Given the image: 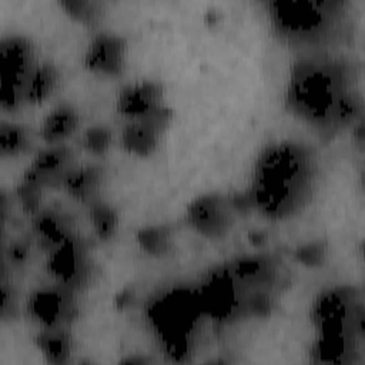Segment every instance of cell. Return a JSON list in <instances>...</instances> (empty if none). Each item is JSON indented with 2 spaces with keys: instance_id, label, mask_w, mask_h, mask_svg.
Returning a JSON list of instances; mask_svg holds the SVG:
<instances>
[{
  "instance_id": "cell-11",
  "label": "cell",
  "mask_w": 365,
  "mask_h": 365,
  "mask_svg": "<svg viewBox=\"0 0 365 365\" xmlns=\"http://www.w3.org/2000/svg\"><path fill=\"white\" fill-rule=\"evenodd\" d=\"M48 267L64 285H80L91 274V261L81 242L74 238L66 240L56 247Z\"/></svg>"
},
{
  "instance_id": "cell-24",
  "label": "cell",
  "mask_w": 365,
  "mask_h": 365,
  "mask_svg": "<svg viewBox=\"0 0 365 365\" xmlns=\"http://www.w3.org/2000/svg\"><path fill=\"white\" fill-rule=\"evenodd\" d=\"M325 255H327V244L322 241L305 244L301 248H298L295 252V257L307 265L321 264L324 261Z\"/></svg>"
},
{
  "instance_id": "cell-1",
  "label": "cell",
  "mask_w": 365,
  "mask_h": 365,
  "mask_svg": "<svg viewBox=\"0 0 365 365\" xmlns=\"http://www.w3.org/2000/svg\"><path fill=\"white\" fill-rule=\"evenodd\" d=\"M285 103L298 118L322 131L352 123L361 108L348 67L329 56H305L292 64Z\"/></svg>"
},
{
  "instance_id": "cell-8",
  "label": "cell",
  "mask_w": 365,
  "mask_h": 365,
  "mask_svg": "<svg viewBox=\"0 0 365 365\" xmlns=\"http://www.w3.org/2000/svg\"><path fill=\"white\" fill-rule=\"evenodd\" d=\"M173 123V111L161 110L140 120H128L121 131L123 148L137 157H150Z\"/></svg>"
},
{
  "instance_id": "cell-25",
  "label": "cell",
  "mask_w": 365,
  "mask_h": 365,
  "mask_svg": "<svg viewBox=\"0 0 365 365\" xmlns=\"http://www.w3.org/2000/svg\"><path fill=\"white\" fill-rule=\"evenodd\" d=\"M10 251H11V252H10L11 259H13L14 262L20 264V262H24V261H26L27 254H29V247H27L26 244H23V242H17V244H14V245L11 247Z\"/></svg>"
},
{
  "instance_id": "cell-12",
  "label": "cell",
  "mask_w": 365,
  "mask_h": 365,
  "mask_svg": "<svg viewBox=\"0 0 365 365\" xmlns=\"http://www.w3.org/2000/svg\"><path fill=\"white\" fill-rule=\"evenodd\" d=\"M31 315L44 327L68 325L76 315V304L71 295L63 289L48 288L36 292L29 302Z\"/></svg>"
},
{
  "instance_id": "cell-3",
  "label": "cell",
  "mask_w": 365,
  "mask_h": 365,
  "mask_svg": "<svg viewBox=\"0 0 365 365\" xmlns=\"http://www.w3.org/2000/svg\"><path fill=\"white\" fill-rule=\"evenodd\" d=\"M43 61L36 41L24 34L3 36L0 41V101L14 111L29 104L31 80Z\"/></svg>"
},
{
  "instance_id": "cell-17",
  "label": "cell",
  "mask_w": 365,
  "mask_h": 365,
  "mask_svg": "<svg viewBox=\"0 0 365 365\" xmlns=\"http://www.w3.org/2000/svg\"><path fill=\"white\" fill-rule=\"evenodd\" d=\"M61 74L54 61L43 58L29 90V104H41L58 88Z\"/></svg>"
},
{
  "instance_id": "cell-19",
  "label": "cell",
  "mask_w": 365,
  "mask_h": 365,
  "mask_svg": "<svg viewBox=\"0 0 365 365\" xmlns=\"http://www.w3.org/2000/svg\"><path fill=\"white\" fill-rule=\"evenodd\" d=\"M135 240L147 254L161 257L165 255L171 248L173 231L164 224L147 225L135 232Z\"/></svg>"
},
{
  "instance_id": "cell-7",
  "label": "cell",
  "mask_w": 365,
  "mask_h": 365,
  "mask_svg": "<svg viewBox=\"0 0 365 365\" xmlns=\"http://www.w3.org/2000/svg\"><path fill=\"white\" fill-rule=\"evenodd\" d=\"M197 302L192 295L185 292L168 294L154 307V321L161 332L168 338V344L175 348L182 345V338L192 327L197 312Z\"/></svg>"
},
{
  "instance_id": "cell-21",
  "label": "cell",
  "mask_w": 365,
  "mask_h": 365,
  "mask_svg": "<svg viewBox=\"0 0 365 365\" xmlns=\"http://www.w3.org/2000/svg\"><path fill=\"white\" fill-rule=\"evenodd\" d=\"M60 4L71 19L86 26H94L104 13V3L96 0H64Z\"/></svg>"
},
{
  "instance_id": "cell-5",
  "label": "cell",
  "mask_w": 365,
  "mask_h": 365,
  "mask_svg": "<svg viewBox=\"0 0 365 365\" xmlns=\"http://www.w3.org/2000/svg\"><path fill=\"white\" fill-rule=\"evenodd\" d=\"M235 205L220 192H207L191 201L185 217L197 232L208 238H220L234 224Z\"/></svg>"
},
{
  "instance_id": "cell-13",
  "label": "cell",
  "mask_w": 365,
  "mask_h": 365,
  "mask_svg": "<svg viewBox=\"0 0 365 365\" xmlns=\"http://www.w3.org/2000/svg\"><path fill=\"white\" fill-rule=\"evenodd\" d=\"M106 184V170L103 165L88 163L76 165L67 175L63 188L70 197L90 205L101 198Z\"/></svg>"
},
{
  "instance_id": "cell-6",
  "label": "cell",
  "mask_w": 365,
  "mask_h": 365,
  "mask_svg": "<svg viewBox=\"0 0 365 365\" xmlns=\"http://www.w3.org/2000/svg\"><path fill=\"white\" fill-rule=\"evenodd\" d=\"M127 53L125 37L114 31H100L87 44L84 66L91 73L104 77H118L125 70Z\"/></svg>"
},
{
  "instance_id": "cell-23",
  "label": "cell",
  "mask_w": 365,
  "mask_h": 365,
  "mask_svg": "<svg viewBox=\"0 0 365 365\" xmlns=\"http://www.w3.org/2000/svg\"><path fill=\"white\" fill-rule=\"evenodd\" d=\"M43 190L44 188L38 182L23 175V178L17 187V197L26 211L33 212V214L37 212L40 201H41Z\"/></svg>"
},
{
  "instance_id": "cell-9",
  "label": "cell",
  "mask_w": 365,
  "mask_h": 365,
  "mask_svg": "<svg viewBox=\"0 0 365 365\" xmlns=\"http://www.w3.org/2000/svg\"><path fill=\"white\" fill-rule=\"evenodd\" d=\"M167 106L165 87L153 78L135 80L125 84L115 100L117 111L128 120L145 118Z\"/></svg>"
},
{
  "instance_id": "cell-18",
  "label": "cell",
  "mask_w": 365,
  "mask_h": 365,
  "mask_svg": "<svg viewBox=\"0 0 365 365\" xmlns=\"http://www.w3.org/2000/svg\"><path fill=\"white\" fill-rule=\"evenodd\" d=\"M88 214L93 230L100 240H110L117 234L120 215L113 204L100 198L88 205Z\"/></svg>"
},
{
  "instance_id": "cell-10",
  "label": "cell",
  "mask_w": 365,
  "mask_h": 365,
  "mask_svg": "<svg viewBox=\"0 0 365 365\" xmlns=\"http://www.w3.org/2000/svg\"><path fill=\"white\" fill-rule=\"evenodd\" d=\"M76 165L74 151L67 144H48V147L37 151L23 175L34 180L43 188L63 187L67 175Z\"/></svg>"
},
{
  "instance_id": "cell-2",
  "label": "cell",
  "mask_w": 365,
  "mask_h": 365,
  "mask_svg": "<svg viewBox=\"0 0 365 365\" xmlns=\"http://www.w3.org/2000/svg\"><path fill=\"white\" fill-rule=\"evenodd\" d=\"M317 175L318 161L309 147L289 140L272 143L257 158L250 204L271 218L294 215L309 202Z\"/></svg>"
},
{
  "instance_id": "cell-22",
  "label": "cell",
  "mask_w": 365,
  "mask_h": 365,
  "mask_svg": "<svg viewBox=\"0 0 365 365\" xmlns=\"http://www.w3.org/2000/svg\"><path fill=\"white\" fill-rule=\"evenodd\" d=\"M114 140L113 130L106 124H94L84 130L81 135V145L94 155L106 154Z\"/></svg>"
},
{
  "instance_id": "cell-20",
  "label": "cell",
  "mask_w": 365,
  "mask_h": 365,
  "mask_svg": "<svg viewBox=\"0 0 365 365\" xmlns=\"http://www.w3.org/2000/svg\"><path fill=\"white\" fill-rule=\"evenodd\" d=\"M34 227L41 240L48 241L54 247H58L70 238L68 227L63 221V215L57 211H44L37 214Z\"/></svg>"
},
{
  "instance_id": "cell-4",
  "label": "cell",
  "mask_w": 365,
  "mask_h": 365,
  "mask_svg": "<svg viewBox=\"0 0 365 365\" xmlns=\"http://www.w3.org/2000/svg\"><path fill=\"white\" fill-rule=\"evenodd\" d=\"M335 1L327 0H277L269 3V14L277 30L289 40H319L329 29Z\"/></svg>"
},
{
  "instance_id": "cell-14",
  "label": "cell",
  "mask_w": 365,
  "mask_h": 365,
  "mask_svg": "<svg viewBox=\"0 0 365 365\" xmlns=\"http://www.w3.org/2000/svg\"><path fill=\"white\" fill-rule=\"evenodd\" d=\"M80 113L70 103H58L43 118L38 135L47 144H60L71 137L80 127Z\"/></svg>"
},
{
  "instance_id": "cell-16",
  "label": "cell",
  "mask_w": 365,
  "mask_h": 365,
  "mask_svg": "<svg viewBox=\"0 0 365 365\" xmlns=\"http://www.w3.org/2000/svg\"><path fill=\"white\" fill-rule=\"evenodd\" d=\"M34 147V133L24 124L3 121L0 125L1 155L14 157L31 151Z\"/></svg>"
},
{
  "instance_id": "cell-15",
  "label": "cell",
  "mask_w": 365,
  "mask_h": 365,
  "mask_svg": "<svg viewBox=\"0 0 365 365\" xmlns=\"http://www.w3.org/2000/svg\"><path fill=\"white\" fill-rule=\"evenodd\" d=\"M36 344L50 364H66L73 351V336L66 325L44 327L37 335Z\"/></svg>"
}]
</instances>
